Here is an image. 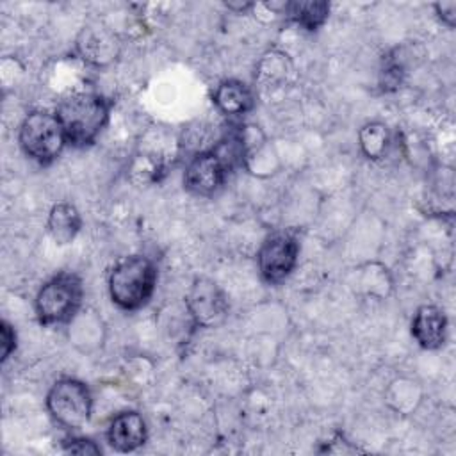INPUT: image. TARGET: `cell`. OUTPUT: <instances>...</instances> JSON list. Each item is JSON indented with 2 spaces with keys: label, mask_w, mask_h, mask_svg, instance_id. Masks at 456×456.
<instances>
[{
  "label": "cell",
  "mask_w": 456,
  "mask_h": 456,
  "mask_svg": "<svg viewBox=\"0 0 456 456\" xmlns=\"http://www.w3.org/2000/svg\"><path fill=\"white\" fill-rule=\"evenodd\" d=\"M109 102L96 93H77L64 98L55 116L59 118L66 141L82 148L93 144L109 119Z\"/></svg>",
  "instance_id": "obj_1"
},
{
  "label": "cell",
  "mask_w": 456,
  "mask_h": 456,
  "mask_svg": "<svg viewBox=\"0 0 456 456\" xmlns=\"http://www.w3.org/2000/svg\"><path fill=\"white\" fill-rule=\"evenodd\" d=\"M157 269L146 256L121 258L109 274L110 299L123 310H137L146 305L155 290Z\"/></svg>",
  "instance_id": "obj_2"
},
{
  "label": "cell",
  "mask_w": 456,
  "mask_h": 456,
  "mask_svg": "<svg viewBox=\"0 0 456 456\" xmlns=\"http://www.w3.org/2000/svg\"><path fill=\"white\" fill-rule=\"evenodd\" d=\"M82 281L73 273H61L46 281L36 296V314L41 324L68 322L82 305Z\"/></svg>",
  "instance_id": "obj_3"
},
{
  "label": "cell",
  "mask_w": 456,
  "mask_h": 456,
  "mask_svg": "<svg viewBox=\"0 0 456 456\" xmlns=\"http://www.w3.org/2000/svg\"><path fill=\"white\" fill-rule=\"evenodd\" d=\"M18 141L25 155L39 164H50L55 160L68 142L59 118L46 110L30 112L23 119Z\"/></svg>",
  "instance_id": "obj_4"
},
{
  "label": "cell",
  "mask_w": 456,
  "mask_h": 456,
  "mask_svg": "<svg viewBox=\"0 0 456 456\" xmlns=\"http://www.w3.org/2000/svg\"><path fill=\"white\" fill-rule=\"evenodd\" d=\"M91 392L89 388L73 378H62L55 381L46 395V408L50 415L62 426L78 429L87 424L91 417Z\"/></svg>",
  "instance_id": "obj_5"
},
{
  "label": "cell",
  "mask_w": 456,
  "mask_h": 456,
  "mask_svg": "<svg viewBox=\"0 0 456 456\" xmlns=\"http://www.w3.org/2000/svg\"><path fill=\"white\" fill-rule=\"evenodd\" d=\"M299 244L290 233H274L264 240L258 249V269L265 281L278 283L285 280L297 264Z\"/></svg>",
  "instance_id": "obj_6"
},
{
  "label": "cell",
  "mask_w": 456,
  "mask_h": 456,
  "mask_svg": "<svg viewBox=\"0 0 456 456\" xmlns=\"http://www.w3.org/2000/svg\"><path fill=\"white\" fill-rule=\"evenodd\" d=\"M187 310L194 322L203 328L221 324L228 314V299L221 287L208 278H196L187 297Z\"/></svg>",
  "instance_id": "obj_7"
},
{
  "label": "cell",
  "mask_w": 456,
  "mask_h": 456,
  "mask_svg": "<svg viewBox=\"0 0 456 456\" xmlns=\"http://www.w3.org/2000/svg\"><path fill=\"white\" fill-rule=\"evenodd\" d=\"M228 167L214 150L200 151L185 167L183 185L198 196H212L224 182Z\"/></svg>",
  "instance_id": "obj_8"
},
{
  "label": "cell",
  "mask_w": 456,
  "mask_h": 456,
  "mask_svg": "<svg viewBox=\"0 0 456 456\" xmlns=\"http://www.w3.org/2000/svg\"><path fill=\"white\" fill-rule=\"evenodd\" d=\"M447 319L444 312L433 305L420 306L411 321V335L424 349H438L445 342Z\"/></svg>",
  "instance_id": "obj_9"
},
{
  "label": "cell",
  "mask_w": 456,
  "mask_h": 456,
  "mask_svg": "<svg viewBox=\"0 0 456 456\" xmlns=\"http://www.w3.org/2000/svg\"><path fill=\"white\" fill-rule=\"evenodd\" d=\"M109 444L121 452H130L146 442V424L137 411L118 413L107 431Z\"/></svg>",
  "instance_id": "obj_10"
},
{
  "label": "cell",
  "mask_w": 456,
  "mask_h": 456,
  "mask_svg": "<svg viewBox=\"0 0 456 456\" xmlns=\"http://www.w3.org/2000/svg\"><path fill=\"white\" fill-rule=\"evenodd\" d=\"M78 52L84 59L94 64H105L112 59H116L118 53V43L114 34H110L107 28H93L84 27L78 37Z\"/></svg>",
  "instance_id": "obj_11"
},
{
  "label": "cell",
  "mask_w": 456,
  "mask_h": 456,
  "mask_svg": "<svg viewBox=\"0 0 456 456\" xmlns=\"http://www.w3.org/2000/svg\"><path fill=\"white\" fill-rule=\"evenodd\" d=\"M216 107L228 116H240L253 109V93L240 80H224L214 93Z\"/></svg>",
  "instance_id": "obj_12"
},
{
  "label": "cell",
  "mask_w": 456,
  "mask_h": 456,
  "mask_svg": "<svg viewBox=\"0 0 456 456\" xmlns=\"http://www.w3.org/2000/svg\"><path fill=\"white\" fill-rule=\"evenodd\" d=\"M80 214L69 203H57L48 216V232L57 244H68L80 230Z\"/></svg>",
  "instance_id": "obj_13"
},
{
  "label": "cell",
  "mask_w": 456,
  "mask_h": 456,
  "mask_svg": "<svg viewBox=\"0 0 456 456\" xmlns=\"http://www.w3.org/2000/svg\"><path fill=\"white\" fill-rule=\"evenodd\" d=\"M285 9L289 18L306 30H317L330 14L328 2H290Z\"/></svg>",
  "instance_id": "obj_14"
},
{
  "label": "cell",
  "mask_w": 456,
  "mask_h": 456,
  "mask_svg": "<svg viewBox=\"0 0 456 456\" xmlns=\"http://www.w3.org/2000/svg\"><path fill=\"white\" fill-rule=\"evenodd\" d=\"M358 139H360L362 151L372 160H378L387 153L388 141H390L388 130L383 123H367V125H363L360 134H358Z\"/></svg>",
  "instance_id": "obj_15"
},
{
  "label": "cell",
  "mask_w": 456,
  "mask_h": 456,
  "mask_svg": "<svg viewBox=\"0 0 456 456\" xmlns=\"http://www.w3.org/2000/svg\"><path fill=\"white\" fill-rule=\"evenodd\" d=\"M0 346H2L0 356H2V362H5L16 347V333L11 328V324L5 321H2V324H0Z\"/></svg>",
  "instance_id": "obj_16"
},
{
  "label": "cell",
  "mask_w": 456,
  "mask_h": 456,
  "mask_svg": "<svg viewBox=\"0 0 456 456\" xmlns=\"http://www.w3.org/2000/svg\"><path fill=\"white\" fill-rule=\"evenodd\" d=\"M66 452L73 454H100L102 449L89 438H73L66 444Z\"/></svg>",
  "instance_id": "obj_17"
},
{
  "label": "cell",
  "mask_w": 456,
  "mask_h": 456,
  "mask_svg": "<svg viewBox=\"0 0 456 456\" xmlns=\"http://www.w3.org/2000/svg\"><path fill=\"white\" fill-rule=\"evenodd\" d=\"M435 9L444 23H447L449 27H454V21H456V2L454 0L438 2V4H435Z\"/></svg>",
  "instance_id": "obj_18"
}]
</instances>
